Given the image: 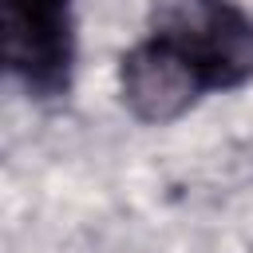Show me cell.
I'll return each instance as SVG.
<instances>
[{
	"mask_svg": "<svg viewBox=\"0 0 253 253\" xmlns=\"http://www.w3.org/2000/svg\"><path fill=\"white\" fill-rule=\"evenodd\" d=\"M119 91H123V107L138 123H150V126H166V123L182 119L206 95V87L190 71V63L170 43H162L154 32L123 55Z\"/></svg>",
	"mask_w": 253,
	"mask_h": 253,
	"instance_id": "cell-3",
	"label": "cell"
},
{
	"mask_svg": "<svg viewBox=\"0 0 253 253\" xmlns=\"http://www.w3.org/2000/svg\"><path fill=\"white\" fill-rule=\"evenodd\" d=\"M154 36L190 63L206 91H233L253 79V16L237 0H162Z\"/></svg>",
	"mask_w": 253,
	"mask_h": 253,
	"instance_id": "cell-1",
	"label": "cell"
},
{
	"mask_svg": "<svg viewBox=\"0 0 253 253\" xmlns=\"http://www.w3.org/2000/svg\"><path fill=\"white\" fill-rule=\"evenodd\" d=\"M4 67L36 99L71 87L75 67V0H0Z\"/></svg>",
	"mask_w": 253,
	"mask_h": 253,
	"instance_id": "cell-2",
	"label": "cell"
}]
</instances>
